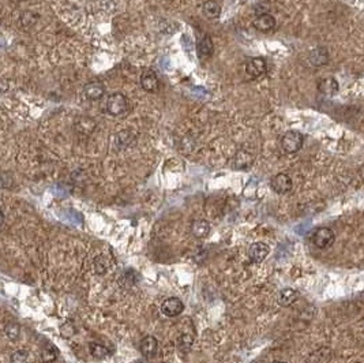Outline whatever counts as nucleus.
<instances>
[{"instance_id":"39448f33","label":"nucleus","mask_w":364,"mask_h":363,"mask_svg":"<svg viewBox=\"0 0 364 363\" xmlns=\"http://www.w3.org/2000/svg\"><path fill=\"white\" fill-rule=\"evenodd\" d=\"M271 188L276 191L277 194H287L289 193L292 187H294V183H292V179L288 174H277L270 182Z\"/></svg>"},{"instance_id":"9b49d317","label":"nucleus","mask_w":364,"mask_h":363,"mask_svg":"<svg viewBox=\"0 0 364 363\" xmlns=\"http://www.w3.org/2000/svg\"><path fill=\"white\" fill-rule=\"evenodd\" d=\"M159 351V341L154 336H145L141 341L142 355L147 359H152L157 355Z\"/></svg>"},{"instance_id":"5701e85b","label":"nucleus","mask_w":364,"mask_h":363,"mask_svg":"<svg viewBox=\"0 0 364 363\" xmlns=\"http://www.w3.org/2000/svg\"><path fill=\"white\" fill-rule=\"evenodd\" d=\"M58 358V350L52 344H47L41 351V361L44 363H52Z\"/></svg>"},{"instance_id":"aec40b11","label":"nucleus","mask_w":364,"mask_h":363,"mask_svg":"<svg viewBox=\"0 0 364 363\" xmlns=\"http://www.w3.org/2000/svg\"><path fill=\"white\" fill-rule=\"evenodd\" d=\"M329 60V53H328V49L326 48H317L314 49L310 53V62H311L312 66H323L328 63Z\"/></svg>"},{"instance_id":"0eeeda50","label":"nucleus","mask_w":364,"mask_h":363,"mask_svg":"<svg viewBox=\"0 0 364 363\" xmlns=\"http://www.w3.org/2000/svg\"><path fill=\"white\" fill-rule=\"evenodd\" d=\"M105 85L100 81H92L85 85V89H83V93H85V97L90 101H99L104 97L105 94Z\"/></svg>"},{"instance_id":"9d476101","label":"nucleus","mask_w":364,"mask_h":363,"mask_svg":"<svg viewBox=\"0 0 364 363\" xmlns=\"http://www.w3.org/2000/svg\"><path fill=\"white\" fill-rule=\"evenodd\" d=\"M253 26L261 33H269L276 28V18L267 12H265V14H261L254 19Z\"/></svg>"},{"instance_id":"412c9836","label":"nucleus","mask_w":364,"mask_h":363,"mask_svg":"<svg viewBox=\"0 0 364 363\" xmlns=\"http://www.w3.org/2000/svg\"><path fill=\"white\" fill-rule=\"evenodd\" d=\"M109 266H111V262H109V258L106 255H99V257L94 258L93 268L97 275H104L105 272H108Z\"/></svg>"},{"instance_id":"bb28decb","label":"nucleus","mask_w":364,"mask_h":363,"mask_svg":"<svg viewBox=\"0 0 364 363\" xmlns=\"http://www.w3.org/2000/svg\"><path fill=\"white\" fill-rule=\"evenodd\" d=\"M179 347L184 350V351H187L190 350V347L193 346V336H190V334H182L180 337H179Z\"/></svg>"},{"instance_id":"ddd939ff","label":"nucleus","mask_w":364,"mask_h":363,"mask_svg":"<svg viewBox=\"0 0 364 363\" xmlns=\"http://www.w3.org/2000/svg\"><path fill=\"white\" fill-rule=\"evenodd\" d=\"M96 127H97V123H96V120H94L93 117L82 116L75 122V131L79 133V134H92L94 130H96Z\"/></svg>"},{"instance_id":"a878e982","label":"nucleus","mask_w":364,"mask_h":363,"mask_svg":"<svg viewBox=\"0 0 364 363\" xmlns=\"http://www.w3.org/2000/svg\"><path fill=\"white\" fill-rule=\"evenodd\" d=\"M60 333H62L63 337L68 339V337L75 334V328H74V325H72L71 322H66V324H63V325L60 327Z\"/></svg>"},{"instance_id":"7ed1b4c3","label":"nucleus","mask_w":364,"mask_h":363,"mask_svg":"<svg viewBox=\"0 0 364 363\" xmlns=\"http://www.w3.org/2000/svg\"><path fill=\"white\" fill-rule=\"evenodd\" d=\"M335 240L334 232L328 227H321L317 228L312 232L311 242L314 243V246H317L318 249H328L330 247Z\"/></svg>"},{"instance_id":"6ab92c4d","label":"nucleus","mask_w":364,"mask_h":363,"mask_svg":"<svg viewBox=\"0 0 364 363\" xmlns=\"http://www.w3.org/2000/svg\"><path fill=\"white\" fill-rule=\"evenodd\" d=\"M319 92L322 94H325V96H334L337 92H338V82L335 81L334 78H331V76H329V78H325V79H322L321 82H319Z\"/></svg>"},{"instance_id":"4be33fe9","label":"nucleus","mask_w":364,"mask_h":363,"mask_svg":"<svg viewBox=\"0 0 364 363\" xmlns=\"http://www.w3.org/2000/svg\"><path fill=\"white\" fill-rule=\"evenodd\" d=\"M89 350L96 359H104L109 355V350L100 343H94V341L89 343Z\"/></svg>"},{"instance_id":"6e6552de","label":"nucleus","mask_w":364,"mask_h":363,"mask_svg":"<svg viewBox=\"0 0 364 363\" xmlns=\"http://www.w3.org/2000/svg\"><path fill=\"white\" fill-rule=\"evenodd\" d=\"M269 253H270V249L266 243L255 242L248 249V257L255 264H261L262 261H265V258L269 255Z\"/></svg>"},{"instance_id":"f8f14e48","label":"nucleus","mask_w":364,"mask_h":363,"mask_svg":"<svg viewBox=\"0 0 364 363\" xmlns=\"http://www.w3.org/2000/svg\"><path fill=\"white\" fill-rule=\"evenodd\" d=\"M253 163L254 156L250 152H247V150H239L235 154L233 161H232L233 168H236V170H247V168H250L253 165Z\"/></svg>"},{"instance_id":"f257e3e1","label":"nucleus","mask_w":364,"mask_h":363,"mask_svg":"<svg viewBox=\"0 0 364 363\" xmlns=\"http://www.w3.org/2000/svg\"><path fill=\"white\" fill-rule=\"evenodd\" d=\"M304 144V137L301 133L299 131H295V130H291V131H287L285 134L281 137V141H280V145H281V149L285 153L288 154H294V153H298L303 146Z\"/></svg>"},{"instance_id":"cd10ccee","label":"nucleus","mask_w":364,"mask_h":363,"mask_svg":"<svg viewBox=\"0 0 364 363\" xmlns=\"http://www.w3.org/2000/svg\"><path fill=\"white\" fill-rule=\"evenodd\" d=\"M271 363H287V362H282V361H274V362Z\"/></svg>"},{"instance_id":"f3484780","label":"nucleus","mask_w":364,"mask_h":363,"mask_svg":"<svg viewBox=\"0 0 364 363\" xmlns=\"http://www.w3.org/2000/svg\"><path fill=\"white\" fill-rule=\"evenodd\" d=\"M202 14L207 19H216L221 14V4L216 0H207L202 6Z\"/></svg>"},{"instance_id":"dca6fc26","label":"nucleus","mask_w":364,"mask_h":363,"mask_svg":"<svg viewBox=\"0 0 364 363\" xmlns=\"http://www.w3.org/2000/svg\"><path fill=\"white\" fill-rule=\"evenodd\" d=\"M134 140V134L129 131V130H124L120 131L115 135V140H113V145L116 147V150H123L126 147H129L131 145V142Z\"/></svg>"},{"instance_id":"1a4fd4ad","label":"nucleus","mask_w":364,"mask_h":363,"mask_svg":"<svg viewBox=\"0 0 364 363\" xmlns=\"http://www.w3.org/2000/svg\"><path fill=\"white\" fill-rule=\"evenodd\" d=\"M141 86L147 93H157L160 90V79L154 71H145L141 75Z\"/></svg>"},{"instance_id":"c85d7f7f","label":"nucleus","mask_w":364,"mask_h":363,"mask_svg":"<svg viewBox=\"0 0 364 363\" xmlns=\"http://www.w3.org/2000/svg\"><path fill=\"white\" fill-rule=\"evenodd\" d=\"M134 363H143V362H141V361H136V362H134Z\"/></svg>"},{"instance_id":"b1692460","label":"nucleus","mask_w":364,"mask_h":363,"mask_svg":"<svg viewBox=\"0 0 364 363\" xmlns=\"http://www.w3.org/2000/svg\"><path fill=\"white\" fill-rule=\"evenodd\" d=\"M4 333L10 340H17L19 333H21V327L15 322H8L4 327Z\"/></svg>"},{"instance_id":"4468645a","label":"nucleus","mask_w":364,"mask_h":363,"mask_svg":"<svg viewBox=\"0 0 364 363\" xmlns=\"http://www.w3.org/2000/svg\"><path fill=\"white\" fill-rule=\"evenodd\" d=\"M214 52V42L210 36H203L198 42V56L200 59L212 58Z\"/></svg>"},{"instance_id":"2eb2a0df","label":"nucleus","mask_w":364,"mask_h":363,"mask_svg":"<svg viewBox=\"0 0 364 363\" xmlns=\"http://www.w3.org/2000/svg\"><path fill=\"white\" fill-rule=\"evenodd\" d=\"M298 296H299V293H298L296 290H294V288H284V290H281L280 293H278L277 302H278V305L280 306L287 307V306H291L294 302H296Z\"/></svg>"},{"instance_id":"a211bd4d","label":"nucleus","mask_w":364,"mask_h":363,"mask_svg":"<svg viewBox=\"0 0 364 363\" xmlns=\"http://www.w3.org/2000/svg\"><path fill=\"white\" fill-rule=\"evenodd\" d=\"M191 234L198 239H203L210 234V224L206 220H194L191 224Z\"/></svg>"},{"instance_id":"423d86ee","label":"nucleus","mask_w":364,"mask_h":363,"mask_svg":"<svg viewBox=\"0 0 364 363\" xmlns=\"http://www.w3.org/2000/svg\"><path fill=\"white\" fill-rule=\"evenodd\" d=\"M184 310V305L179 298H168L165 299L161 305V313L166 317H177L180 316Z\"/></svg>"},{"instance_id":"f03ea898","label":"nucleus","mask_w":364,"mask_h":363,"mask_svg":"<svg viewBox=\"0 0 364 363\" xmlns=\"http://www.w3.org/2000/svg\"><path fill=\"white\" fill-rule=\"evenodd\" d=\"M129 109V100L123 93H113L106 100V112L112 116H120Z\"/></svg>"},{"instance_id":"393cba45","label":"nucleus","mask_w":364,"mask_h":363,"mask_svg":"<svg viewBox=\"0 0 364 363\" xmlns=\"http://www.w3.org/2000/svg\"><path fill=\"white\" fill-rule=\"evenodd\" d=\"M28 359H29V354L26 350H18L12 352L10 363H28Z\"/></svg>"},{"instance_id":"20e7f679","label":"nucleus","mask_w":364,"mask_h":363,"mask_svg":"<svg viewBox=\"0 0 364 363\" xmlns=\"http://www.w3.org/2000/svg\"><path fill=\"white\" fill-rule=\"evenodd\" d=\"M267 73V63L264 58H253L247 62L246 74L250 78H261Z\"/></svg>"}]
</instances>
